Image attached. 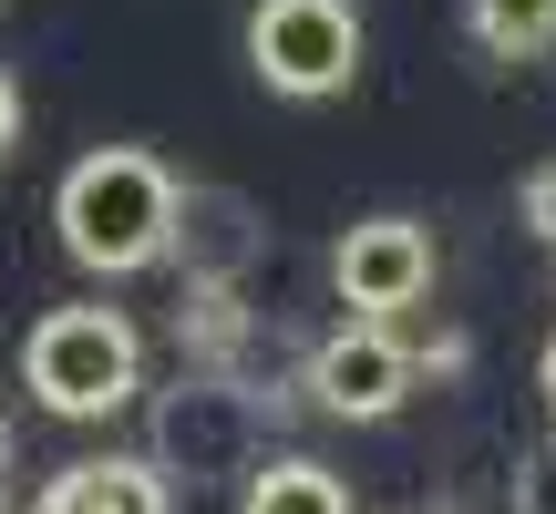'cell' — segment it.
<instances>
[{"mask_svg": "<svg viewBox=\"0 0 556 514\" xmlns=\"http://www.w3.org/2000/svg\"><path fill=\"white\" fill-rule=\"evenodd\" d=\"M464 21H475V41H484L495 62L556 52V0H464Z\"/></svg>", "mask_w": 556, "mask_h": 514, "instance_id": "10", "label": "cell"}, {"mask_svg": "<svg viewBox=\"0 0 556 514\" xmlns=\"http://www.w3.org/2000/svg\"><path fill=\"white\" fill-rule=\"evenodd\" d=\"M413 350H402L392 319H340L330 339H309V360H299V391L319 401L330 422H392L402 401H413Z\"/></svg>", "mask_w": 556, "mask_h": 514, "instance_id": "5", "label": "cell"}, {"mask_svg": "<svg viewBox=\"0 0 556 514\" xmlns=\"http://www.w3.org/2000/svg\"><path fill=\"white\" fill-rule=\"evenodd\" d=\"M536 391H546V412H556V339H546V360H536Z\"/></svg>", "mask_w": 556, "mask_h": 514, "instance_id": "14", "label": "cell"}, {"mask_svg": "<svg viewBox=\"0 0 556 514\" xmlns=\"http://www.w3.org/2000/svg\"><path fill=\"white\" fill-rule=\"evenodd\" d=\"M21 391H31L52 422H114V412H135V391H144L135 319L103 309V298L41 309L31 330H21Z\"/></svg>", "mask_w": 556, "mask_h": 514, "instance_id": "2", "label": "cell"}, {"mask_svg": "<svg viewBox=\"0 0 556 514\" xmlns=\"http://www.w3.org/2000/svg\"><path fill=\"white\" fill-rule=\"evenodd\" d=\"M176 165L144 155V144H93L73 176L52 185V227H62V257L83 278H144L165 268L176 247Z\"/></svg>", "mask_w": 556, "mask_h": 514, "instance_id": "1", "label": "cell"}, {"mask_svg": "<svg viewBox=\"0 0 556 514\" xmlns=\"http://www.w3.org/2000/svg\"><path fill=\"white\" fill-rule=\"evenodd\" d=\"M31 514H176V484L155 474L144 453H83L41 484Z\"/></svg>", "mask_w": 556, "mask_h": 514, "instance_id": "8", "label": "cell"}, {"mask_svg": "<svg viewBox=\"0 0 556 514\" xmlns=\"http://www.w3.org/2000/svg\"><path fill=\"white\" fill-rule=\"evenodd\" d=\"M238 514H351V484L309 453H258V474L238 484Z\"/></svg>", "mask_w": 556, "mask_h": 514, "instance_id": "9", "label": "cell"}, {"mask_svg": "<svg viewBox=\"0 0 556 514\" xmlns=\"http://www.w3.org/2000/svg\"><path fill=\"white\" fill-rule=\"evenodd\" d=\"M248 73L278 103H330L361 82V11L351 0H258L248 11Z\"/></svg>", "mask_w": 556, "mask_h": 514, "instance_id": "3", "label": "cell"}, {"mask_svg": "<svg viewBox=\"0 0 556 514\" xmlns=\"http://www.w3.org/2000/svg\"><path fill=\"white\" fill-rule=\"evenodd\" d=\"M0 474H11V422H0Z\"/></svg>", "mask_w": 556, "mask_h": 514, "instance_id": "15", "label": "cell"}, {"mask_svg": "<svg viewBox=\"0 0 556 514\" xmlns=\"http://www.w3.org/2000/svg\"><path fill=\"white\" fill-rule=\"evenodd\" d=\"M526 227L556 247V165H536V176H526Z\"/></svg>", "mask_w": 556, "mask_h": 514, "instance_id": "12", "label": "cell"}, {"mask_svg": "<svg viewBox=\"0 0 556 514\" xmlns=\"http://www.w3.org/2000/svg\"><path fill=\"white\" fill-rule=\"evenodd\" d=\"M433 268L443 257H433V227L422 217H361L330 247V288H340L351 319H413L433 298Z\"/></svg>", "mask_w": 556, "mask_h": 514, "instance_id": "6", "label": "cell"}, {"mask_svg": "<svg viewBox=\"0 0 556 514\" xmlns=\"http://www.w3.org/2000/svg\"><path fill=\"white\" fill-rule=\"evenodd\" d=\"M258 247H268V217H258V196H238V185H197L186 176L176 185V268H186V288H238L248 268H258Z\"/></svg>", "mask_w": 556, "mask_h": 514, "instance_id": "7", "label": "cell"}, {"mask_svg": "<svg viewBox=\"0 0 556 514\" xmlns=\"http://www.w3.org/2000/svg\"><path fill=\"white\" fill-rule=\"evenodd\" d=\"M11 144H21V82L0 73V155H11Z\"/></svg>", "mask_w": 556, "mask_h": 514, "instance_id": "13", "label": "cell"}, {"mask_svg": "<svg viewBox=\"0 0 556 514\" xmlns=\"http://www.w3.org/2000/svg\"><path fill=\"white\" fill-rule=\"evenodd\" d=\"M258 442H268V412L238 371H186L176 391L155 401V474H258Z\"/></svg>", "mask_w": 556, "mask_h": 514, "instance_id": "4", "label": "cell"}, {"mask_svg": "<svg viewBox=\"0 0 556 514\" xmlns=\"http://www.w3.org/2000/svg\"><path fill=\"white\" fill-rule=\"evenodd\" d=\"M516 514H556V442H536L516 474Z\"/></svg>", "mask_w": 556, "mask_h": 514, "instance_id": "11", "label": "cell"}]
</instances>
